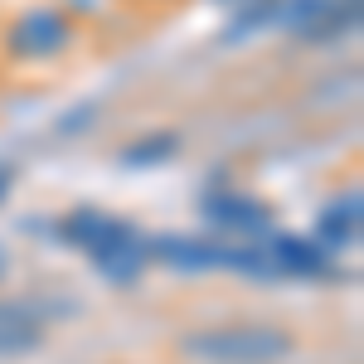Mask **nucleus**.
I'll return each mask as SVG.
<instances>
[{"instance_id": "nucleus-3", "label": "nucleus", "mask_w": 364, "mask_h": 364, "mask_svg": "<svg viewBox=\"0 0 364 364\" xmlns=\"http://www.w3.org/2000/svg\"><path fill=\"white\" fill-rule=\"evenodd\" d=\"M73 44V20L54 10V5H34V10H20L10 29H5V49L25 63H44V58H58Z\"/></svg>"}, {"instance_id": "nucleus-8", "label": "nucleus", "mask_w": 364, "mask_h": 364, "mask_svg": "<svg viewBox=\"0 0 364 364\" xmlns=\"http://www.w3.org/2000/svg\"><path fill=\"white\" fill-rule=\"evenodd\" d=\"M44 340V326L39 316L20 301H0V355H25V350H39Z\"/></svg>"}, {"instance_id": "nucleus-2", "label": "nucleus", "mask_w": 364, "mask_h": 364, "mask_svg": "<svg viewBox=\"0 0 364 364\" xmlns=\"http://www.w3.org/2000/svg\"><path fill=\"white\" fill-rule=\"evenodd\" d=\"M185 355L204 364H277L291 355V336L277 326H219L185 336Z\"/></svg>"}, {"instance_id": "nucleus-10", "label": "nucleus", "mask_w": 364, "mask_h": 364, "mask_svg": "<svg viewBox=\"0 0 364 364\" xmlns=\"http://www.w3.org/2000/svg\"><path fill=\"white\" fill-rule=\"evenodd\" d=\"M5 195H10V170L0 166V204H5Z\"/></svg>"}, {"instance_id": "nucleus-9", "label": "nucleus", "mask_w": 364, "mask_h": 364, "mask_svg": "<svg viewBox=\"0 0 364 364\" xmlns=\"http://www.w3.org/2000/svg\"><path fill=\"white\" fill-rule=\"evenodd\" d=\"M166 156H175V136H146V141H136L132 151H122V161L127 166H146V161H166Z\"/></svg>"}, {"instance_id": "nucleus-5", "label": "nucleus", "mask_w": 364, "mask_h": 364, "mask_svg": "<svg viewBox=\"0 0 364 364\" xmlns=\"http://www.w3.org/2000/svg\"><path fill=\"white\" fill-rule=\"evenodd\" d=\"M204 219L214 228H224L233 238H272V209L262 199H248V195H209L204 199Z\"/></svg>"}, {"instance_id": "nucleus-7", "label": "nucleus", "mask_w": 364, "mask_h": 364, "mask_svg": "<svg viewBox=\"0 0 364 364\" xmlns=\"http://www.w3.org/2000/svg\"><path fill=\"white\" fill-rule=\"evenodd\" d=\"M360 214H364V199L360 190H340L326 209H321V219H316V233L326 238V243H336V248H350L355 238H360Z\"/></svg>"}, {"instance_id": "nucleus-12", "label": "nucleus", "mask_w": 364, "mask_h": 364, "mask_svg": "<svg viewBox=\"0 0 364 364\" xmlns=\"http://www.w3.org/2000/svg\"><path fill=\"white\" fill-rule=\"evenodd\" d=\"M0 272H5V257H0Z\"/></svg>"}, {"instance_id": "nucleus-1", "label": "nucleus", "mask_w": 364, "mask_h": 364, "mask_svg": "<svg viewBox=\"0 0 364 364\" xmlns=\"http://www.w3.org/2000/svg\"><path fill=\"white\" fill-rule=\"evenodd\" d=\"M63 238H68L73 248H83L87 257H92V267L107 282H117V287L136 282L141 272H146V262H151V257H146V238H141L127 219H112V214H102V209H78V214H68V219H63Z\"/></svg>"}, {"instance_id": "nucleus-11", "label": "nucleus", "mask_w": 364, "mask_h": 364, "mask_svg": "<svg viewBox=\"0 0 364 364\" xmlns=\"http://www.w3.org/2000/svg\"><path fill=\"white\" fill-rule=\"evenodd\" d=\"M214 5H233V10H243V5H252V0H214Z\"/></svg>"}, {"instance_id": "nucleus-6", "label": "nucleus", "mask_w": 364, "mask_h": 364, "mask_svg": "<svg viewBox=\"0 0 364 364\" xmlns=\"http://www.w3.org/2000/svg\"><path fill=\"white\" fill-rule=\"evenodd\" d=\"M267 262H272V272L277 277H331V257L306 243V238H267Z\"/></svg>"}, {"instance_id": "nucleus-4", "label": "nucleus", "mask_w": 364, "mask_h": 364, "mask_svg": "<svg viewBox=\"0 0 364 364\" xmlns=\"http://www.w3.org/2000/svg\"><path fill=\"white\" fill-rule=\"evenodd\" d=\"M272 25H282L296 39L326 44V39H340L360 25V0H277Z\"/></svg>"}]
</instances>
